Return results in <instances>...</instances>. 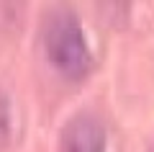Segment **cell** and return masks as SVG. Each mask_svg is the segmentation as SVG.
Instances as JSON below:
<instances>
[{
    "label": "cell",
    "mask_w": 154,
    "mask_h": 152,
    "mask_svg": "<svg viewBox=\"0 0 154 152\" xmlns=\"http://www.w3.org/2000/svg\"><path fill=\"white\" fill-rule=\"evenodd\" d=\"M11 101H8L5 90L0 88V152L8 147V142H11Z\"/></svg>",
    "instance_id": "obj_3"
},
{
    "label": "cell",
    "mask_w": 154,
    "mask_h": 152,
    "mask_svg": "<svg viewBox=\"0 0 154 152\" xmlns=\"http://www.w3.org/2000/svg\"><path fill=\"white\" fill-rule=\"evenodd\" d=\"M59 152H105V129L93 114H75L59 134Z\"/></svg>",
    "instance_id": "obj_2"
},
{
    "label": "cell",
    "mask_w": 154,
    "mask_h": 152,
    "mask_svg": "<svg viewBox=\"0 0 154 152\" xmlns=\"http://www.w3.org/2000/svg\"><path fill=\"white\" fill-rule=\"evenodd\" d=\"M44 52L59 75L69 80H80L90 72L93 57L85 41L80 18L69 8H57L44 23Z\"/></svg>",
    "instance_id": "obj_1"
}]
</instances>
